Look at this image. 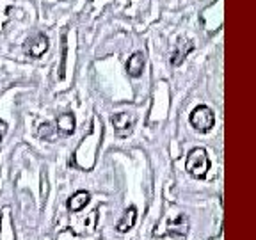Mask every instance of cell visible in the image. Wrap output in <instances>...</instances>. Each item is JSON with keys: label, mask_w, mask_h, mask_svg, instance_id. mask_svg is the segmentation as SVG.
Here are the masks:
<instances>
[{"label": "cell", "mask_w": 256, "mask_h": 240, "mask_svg": "<svg viewBox=\"0 0 256 240\" xmlns=\"http://www.w3.org/2000/svg\"><path fill=\"white\" fill-rule=\"evenodd\" d=\"M185 169L194 178H204L206 172L210 171V158L204 148H194L188 152L185 158Z\"/></svg>", "instance_id": "obj_1"}, {"label": "cell", "mask_w": 256, "mask_h": 240, "mask_svg": "<svg viewBox=\"0 0 256 240\" xmlns=\"http://www.w3.org/2000/svg\"><path fill=\"white\" fill-rule=\"evenodd\" d=\"M214 123H216V116H214V110L206 105H200L192 110L190 114V124L196 128L198 132L206 134L214 128Z\"/></svg>", "instance_id": "obj_2"}, {"label": "cell", "mask_w": 256, "mask_h": 240, "mask_svg": "<svg viewBox=\"0 0 256 240\" xmlns=\"http://www.w3.org/2000/svg\"><path fill=\"white\" fill-rule=\"evenodd\" d=\"M112 126L116 130V136L118 137H128L132 134V128H134V120L132 114H126V112H120V114H114L112 116Z\"/></svg>", "instance_id": "obj_3"}, {"label": "cell", "mask_w": 256, "mask_h": 240, "mask_svg": "<svg viewBox=\"0 0 256 240\" xmlns=\"http://www.w3.org/2000/svg\"><path fill=\"white\" fill-rule=\"evenodd\" d=\"M48 46H50L48 38L44 36V34H36V36L30 38V40L27 41V44H25V52H27L30 57H41L43 54L48 52Z\"/></svg>", "instance_id": "obj_4"}, {"label": "cell", "mask_w": 256, "mask_h": 240, "mask_svg": "<svg viewBox=\"0 0 256 240\" xmlns=\"http://www.w3.org/2000/svg\"><path fill=\"white\" fill-rule=\"evenodd\" d=\"M168 233L176 240H185V236H187V233H188V219H187V216H184V214H182V216H178L176 219L169 220Z\"/></svg>", "instance_id": "obj_5"}, {"label": "cell", "mask_w": 256, "mask_h": 240, "mask_svg": "<svg viewBox=\"0 0 256 240\" xmlns=\"http://www.w3.org/2000/svg\"><path fill=\"white\" fill-rule=\"evenodd\" d=\"M126 72H128V75L134 76V78L142 75V72H144V54L142 52H136L130 56V59H128V62H126Z\"/></svg>", "instance_id": "obj_6"}, {"label": "cell", "mask_w": 256, "mask_h": 240, "mask_svg": "<svg viewBox=\"0 0 256 240\" xmlns=\"http://www.w3.org/2000/svg\"><path fill=\"white\" fill-rule=\"evenodd\" d=\"M56 126H57V132L64 134V136H72L75 132V116L66 112V114H60L56 121Z\"/></svg>", "instance_id": "obj_7"}, {"label": "cell", "mask_w": 256, "mask_h": 240, "mask_svg": "<svg viewBox=\"0 0 256 240\" xmlns=\"http://www.w3.org/2000/svg\"><path fill=\"white\" fill-rule=\"evenodd\" d=\"M192 48H194V44H192L190 41H180V43H176L174 50H172V56H171V64L180 66Z\"/></svg>", "instance_id": "obj_8"}, {"label": "cell", "mask_w": 256, "mask_h": 240, "mask_svg": "<svg viewBox=\"0 0 256 240\" xmlns=\"http://www.w3.org/2000/svg\"><path fill=\"white\" fill-rule=\"evenodd\" d=\"M89 200H91V194H89L88 190H78L70 198L68 208L72 210V212H80L82 208H86V204L89 203Z\"/></svg>", "instance_id": "obj_9"}, {"label": "cell", "mask_w": 256, "mask_h": 240, "mask_svg": "<svg viewBox=\"0 0 256 240\" xmlns=\"http://www.w3.org/2000/svg\"><path fill=\"white\" fill-rule=\"evenodd\" d=\"M136 220H137V208L136 206H130L126 212H124V216L121 217L120 222H118V232H120V233H126L128 230L134 228Z\"/></svg>", "instance_id": "obj_10"}, {"label": "cell", "mask_w": 256, "mask_h": 240, "mask_svg": "<svg viewBox=\"0 0 256 240\" xmlns=\"http://www.w3.org/2000/svg\"><path fill=\"white\" fill-rule=\"evenodd\" d=\"M57 132V128H54L50 123H44V124H41V130H40V136L43 137V139H46V140H54V134Z\"/></svg>", "instance_id": "obj_11"}, {"label": "cell", "mask_w": 256, "mask_h": 240, "mask_svg": "<svg viewBox=\"0 0 256 240\" xmlns=\"http://www.w3.org/2000/svg\"><path fill=\"white\" fill-rule=\"evenodd\" d=\"M6 134H8V123L4 120H0V142L6 137Z\"/></svg>", "instance_id": "obj_12"}]
</instances>
